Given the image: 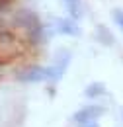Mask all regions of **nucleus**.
I'll return each mask as SVG.
<instances>
[{
	"label": "nucleus",
	"instance_id": "nucleus-7",
	"mask_svg": "<svg viewBox=\"0 0 123 127\" xmlns=\"http://www.w3.org/2000/svg\"><path fill=\"white\" fill-rule=\"evenodd\" d=\"M96 39H98L102 45H106V47H113V45H115L113 33L109 32L104 24H98V26H96Z\"/></svg>",
	"mask_w": 123,
	"mask_h": 127
},
{
	"label": "nucleus",
	"instance_id": "nucleus-2",
	"mask_svg": "<svg viewBox=\"0 0 123 127\" xmlns=\"http://www.w3.org/2000/svg\"><path fill=\"white\" fill-rule=\"evenodd\" d=\"M16 80L26 82V84H37V82H53V72L51 66L43 64H26L16 70Z\"/></svg>",
	"mask_w": 123,
	"mask_h": 127
},
{
	"label": "nucleus",
	"instance_id": "nucleus-11",
	"mask_svg": "<svg viewBox=\"0 0 123 127\" xmlns=\"http://www.w3.org/2000/svg\"><path fill=\"white\" fill-rule=\"evenodd\" d=\"M4 66H6V64H4V63H0V74L4 72Z\"/></svg>",
	"mask_w": 123,
	"mask_h": 127
},
{
	"label": "nucleus",
	"instance_id": "nucleus-6",
	"mask_svg": "<svg viewBox=\"0 0 123 127\" xmlns=\"http://www.w3.org/2000/svg\"><path fill=\"white\" fill-rule=\"evenodd\" d=\"M62 6H64V10L68 12V18H72V20H80V18L84 16V2L82 0H61Z\"/></svg>",
	"mask_w": 123,
	"mask_h": 127
},
{
	"label": "nucleus",
	"instance_id": "nucleus-4",
	"mask_svg": "<svg viewBox=\"0 0 123 127\" xmlns=\"http://www.w3.org/2000/svg\"><path fill=\"white\" fill-rule=\"evenodd\" d=\"M70 61H72L70 49H59V51L55 53L53 63L49 64V66H51V72H53V82H57V80H61L62 76H64V72H66Z\"/></svg>",
	"mask_w": 123,
	"mask_h": 127
},
{
	"label": "nucleus",
	"instance_id": "nucleus-8",
	"mask_svg": "<svg viewBox=\"0 0 123 127\" xmlns=\"http://www.w3.org/2000/svg\"><path fill=\"white\" fill-rule=\"evenodd\" d=\"M108 92V86L104 82H90L86 88H84V96L90 98V100H96V98H102V96Z\"/></svg>",
	"mask_w": 123,
	"mask_h": 127
},
{
	"label": "nucleus",
	"instance_id": "nucleus-3",
	"mask_svg": "<svg viewBox=\"0 0 123 127\" xmlns=\"http://www.w3.org/2000/svg\"><path fill=\"white\" fill-rule=\"evenodd\" d=\"M104 113H106V108H104V106L88 104V106H84V108H80L78 111L72 113V121H74L78 127H82V125H88V123L98 121Z\"/></svg>",
	"mask_w": 123,
	"mask_h": 127
},
{
	"label": "nucleus",
	"instance_id": "nucleus-9",
	"mask_svg": "<svg viewBox=\"0 0 123 127\" xmlns=\"http://www.w3.org/2000/svg\"><path fill=\"white\" fill-rule=\"evenodd\" d=\"M111 20H113V24H115L123 33V8H113V10H111Z\"/></svg>",
	"mask_w": 123,
	"mask_h": 127
},
{
	"label": "nucleus",
	"instance_id": "nucleus-10",
	"mask_svg": "<svg viewBox=\"0 0 123 127\" xmlns=\"http://www.w3.org/2000/svg\"><path fill=\"white\" fill-rule=\"evenodd\" d=\"M82 127H98V121H94V123H88V125H82Z\"/></svg>",
	"mask_w": 123,
	"mask_h": 127
},
{
	"label": "nucleus",
	"instance_id": "nucleus-1",
	"mask_svg": "<svg viewBox=\"0 0 123 127\" xmlns=\"http://www.w3.org/2000/svg\"><path fill=\"white\" fill-rule=\"evenodd\" d=\"M30 45L14 28H0V63L8 64L28 53Z\"/></svg>",
	"mask_w": 123,
	"mask_h": 127
},
{
	"label": "nucleus",
	"instance_id": "nucleus-5",
	"mask_svg": "<svg viewBox=\"0 0 123 127\" xmlns=\"http://www.w3.org/2000/svg\"><path fill=\"white\" fill-rule=\"evenodd\" d=\"M53 28H55V32L61 33V35H68V37H78L82 30H80V26H78L76 20H72V18H53Z\"/></svg>",
	"mask_w": 123,
	"mask_h": 127
}]
</instances>
